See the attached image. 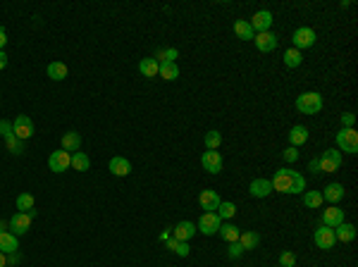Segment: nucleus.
Here are the masks:
<instances>
[{"instance_id": "nucleus-1", "label": "nucleus", "mask_w": 358, "mask_h": 267, "mask_svg": "<svg viewBox=\"0 0 358 267\" xmlns=\"http://www.w3.org/2000/svg\"><path fill=\"white\" fill-rule=\"evenodd\" d=\"M272 184V191H280V193H303L306 191V179H303L301 172L296 170H282L275 172V177L270 179Z\"/></svg>"}, {"instance_id": "nucleus-2", "label": "nucleus", "mask_w": 358, "mask_h": 267, "mask_svg": "<svg viewBox=\"0 0 358 267\" xmlns=\"http://www.w3.org/2000/svg\"><path fill=\"white\" fill-rule=\"evenodd\" d=\"M296 110L303 115H317L323 110V96L315 93V91H308V93H301L296 98Z\"/></svg>"}, {"instance_id": "nucleus-3", "label": "nucleus", "mask_w": 358, "mask_h": 267, "mask_svg": "<svg viewBox=\"0 0 358 267\" xmlns=\"http://www.w3.org/2000/svg\"><path fill=\"white\" fill-rule=\"evenodd\" d=\"M337 146L344 153H349V155H356V153H358V134H356V129H344V127H342V131L337 134Z\"/></svg>"}, {"instance_id": "nucleus-4", "label": "nucleus", "mask_w": 358, "mask_h": 267, "mask_svg": "<svg viewBox=\"0 0 358 267\" xmlns=\"http://www.w3.org/2000/svg\"><path fill=\"white\" fill-rule=\"evenodd\" d=\"M12 131L19 141H27V138L34 136V119L29 115H17L12 122Z\"/></svg>"}, {"instance_id": "nucleus-5", "label": "nucleus", "mask_w": 358, "mask_h": 267, "mask_svg": "<svg viewBox=\"0 0 358 267\" xmlns=\"http://www.w3.org/2000/svg\"><path fill=\"white\" fill-rule=\"evenodd\" d=\"M342 153L337 151V148H327V151L320 155V172H337L339 167H342Z\"/></svg>"}, {"instance_id": "nucleus-6", "label": "nucleus", "mask_w": 358, "mask_h": 267, "mask_svg": "<svg viewBox=\"0 0 358 267\" xmlns=\"http://www.w3.org/2000/svg\"><path fill=\"white\" fill-rule=\"evenodd\" d=\"M48 167H50V172H67L69 167H72V153H67V151H55V153H50V158H48Z\"/></svg>"}, {"instance_id": "nucleus-7", "label": "nucleus", "mask_w": 358, "mask_h": 267, "mask_svg": "<svg viewBox=\"0 0 358 267\" xmlns=\"http://www.w3.org/2000/svg\"><path fill=\"white\" fill-rule=\"evenodd\" d=\"M220 224H222V219L217 217V213H203L196 229H198L201 234H206V236H213V234H217Z\"/></svg>"}, {"instance_id": "nucleus-8", "label": "nucleus", "mask_w": 358, "mask_h": 267, "mask_svg": "<svg viewBox=\"0 0 358 267\" xmlns=\"http://www.w3.org/2000/svg\"><path fill=\"white\" fill-rule=\"evenodd\" d=\"M291 41H294V48L296 50H303V48H310V46H315V31L308 27H301L294 31L291 36Z\"/></svg>"}, {"instance_id": "nucleus-9", "label": "nucleus", "mask_w": 358, "mask_h": 267, "mask_svg": "<svg viewBox=\"0 0 358 267\" xmlns=\"http://www.w3.org/2000/svg\"><path fill=\"white\" fill-rule=\"evenodd\" d=\"M313 241H315L317 248H323V251H330L334 243H337V239H334V229H330V227H320V229H315V234H313Z\"/></svg>"}, {"instance_id": "nucleus-10", "label": "nucleus", "mask_w": 358, "mask_h": 267, "mask_svg": "<svg viewBox=\"0 0 358 267\" xmlns=\"http://www.w3.org/2000/svg\"><path fill=\"white\" fill-rule=\"evenodd\" d=\"M201 165H203V170L210 172V174H220L222 172V155L217 151H206L201 155Z\"/></svg>"}, {"instance_id": "nucleus-11", "label": "nucleus", "mask_w": 358, "mask_h": 267, "mask_svg": "<svg viewBox=\"0 0 358 267\" xmlns=\"http://www.w3.org/2000/svg\"><path fill=\"white\" fill-rule=\"evenodd\" d=\"M248 24H251V29L258 31V34L270 31V27H272V12H268V10H258V12L253 14V19L248 22Z\"/></svg>"}, {"instance_id": "nucleus-12", "label": "nucleus", "mask_w": 358, "mask_h": 267, "mask_svg": "<svg viewBox=\"0 0 358 267\" xmlns=\"http://www.w3.org/2000/svg\"><path fill=\"white\" fill-rule=\"evenodd\" d=\"M198 203H201V208L206 210V213H215L217 208H220V196H217V191H213V189H206V191H201V196H198Z\"/></svg>"}, {"instance_id": "nucleus-13", "label": "nucleus", "mask_w": 358, "mask_h": 267, "mask_svg": "<svg viewBox=\"0 0 358 267\" xmlns=\"http://www.w3.org/2000/svg\"><path fill=\"white\" fill-rule=\"evenodd\" d=\"M255 41V48L261 50V53H272L277 48V36L272 31H263V34H255L253 36Z\"/></svg>"}, {"instance_id": "nucleus-14", "label": "nucleus", "mask_w": 358, "mask_h": 267, "mask_svg": "<svg viewBox=\"0 0 358 267\" xmlns=\"http://www.w3.org/2000/svg\"><path fill=\"white\" fill-rule=\"evenodd\" d=\"M7 227H10V232H12L14 236H24V234L29 232V227H31V219L27 217V213H17L10 222H7Z\"/></svg>"}, {"instance_id": "nucleus-15", "label": "nucleus", "mask_w": 358, "mask_h": 267, "mask_svg": "<svg viewBox=\"0 0 358 267\" xmlns=\"http://www.w3.org/2000/svg\"><path fill=\"white\" fill-rule=\"evenodd\" d=\"M248 193H251L253 198H268L270 193H272V184H270V179H253L251 186H248Z\"/></svg>"}, {"instance_id": "nucleus-16", "label": "nucleus", "mask_w": 358, "mask_h": 267, "mask_svg": "<svg viewBox=\"0 0 358 267\" xmlns=\"http://www.w3.org/2000/svg\"><path fill=\"white\" fill-rule=\"evenodd\" d=\"M344 222V210L337 206H330L327 210L323 213V224L325 227H330V229H334V227H339Z\"/></svg>"}, {"instance_id": "nucleus-17", "label": "nucleus", "mask_w": 358, "mask_h": 267, "mask_svg": "<svg viewBox=\"0 0 358 267\" xmlns=\"http://www.w3.org/2000/svg\"><path fill=\"white\" fill-rule=\"evenodd\" d=\"M196 232H198V229H196V224H191V222H179V224H174V229H172V239H177V241H191Z\"/></svg>"}, {"instance_id": "nucleus-18", "label": "nucleus", "mask_w": 358, "mask_h": 267, "mask_svg": "<svg viewBox=\"0 0 358 267\" xmlns=\"http://www.w3.org/2000/svg\"><path fill=\"white\" fill-rule=\"evenodd\" d=\"M334 239L342 241V243H349V241L356 239V227L351 222H342L339 227H334Z\"/></svg>"}, {"instance_id": "nucleus-19", "label": "nucleus", "mask_w": 358, "mask_h": 267, "mask_svg": "<svg viewBox=\"0 0 358 267\" xmlns=\"http://www.w3.org/2000/svg\"><path fill=\"white\" fill-rule=\"evenodd\" d=\"M17 248H19V243H17V236L12 232L0 234V253H17Z\"/></svg>"}, {"instance_id": "nucleus-20", "label": "nucleus", "mask_w": 358, "mask_h": 267, "mask_svg": "<svg viewBox=\"0 0 358 267\" xmlns=\"http://www.w3.org/2000/svg\"><path fill=\"white\" fill-rule=\"evenodd\" d=\"M79 146H82V134H76V131H67V134H62V151L76 153V151H79Z\"/></svg>"}, {"instance_id": "nucleus-21", "label": "nucleus", "mask_w": 358, "mask_h": 267, "mask_svg": "<svg viewBox=\"0 0 358 267\" xmlns=\"http://www.w3.org/2000/svg\"><path fill=\"white\" fill-rule=\"evenodd\" d=\"M234 34H236V38H241V41H253L255 31L251 29L248 19H236L234 22Z\"/></svg>"}, {"instance_id": "nucleus-22", "label": "nucleus", "mask_w": 358, "mask_h": 267, "mask_svg": "<svg viewBox=\"0 0 358 267\" xmlns=\"http://www.w3.org/2000/svg\"><path fill=\"white\" fill-rule=\"evenodd\" d=\"M342 198H344V186L342 184H327L325 186L323 200H330L332 206H334V203H339Z\"/></svg>"}, {"instance_id": "nucleus-23", "label": "nucleus", "mask_w": 358, "mask_h": 267, "mask_svg": "<svg viewBox=\"0 0 358 267\" xmlns=\"http://www.w3.org/2000/svg\"><path fill=\"white\" fill-rule=\"evenodd\" d=\"M110 172L115 177H127L131 172V162L127 158H112L110 160Z\"/></svg>"}, {"instance_id": "nucleus-24", "label": "nucleus", "mask_w": 358, "mask_h": 267, "mask_svg": "<svg viewBox=\"0 0 358 267\" xmlns=\"http://www.w3.org/2000/svg\"><path fill=\"white\" fill-rule=\"evenodd\" d=\"M217 234H220L222 239L227 241V243H234V241H239V227H234L232 222H225V224H220V229H217Z\"/></svg>"}, {"instance_id": "nucleus-25", "label": "nucleus", "mask_w": 358, "mask_h": 267, "mask_svg": "<svg viewBox=\"0 0 358 267\" xmlns=\"http://www.w3.org/2000/svg\"><path fill=\"white\" fill-rule=\"evenodd\" d=\"M158 69H160V65L153 57H144V60L138 62V72L144 76H148V79H153V76H158Z\"/></svg>"}, {"instance_id": "nucleus-26", "label": "nucleus", "mask_w": 358, "mask_h": 267, "mask_svg": "<svg viewBox=\"0 0 358 267\" xmlns=\"http://www.w3.org/2000/svg\"><path fill=\"white\" fill-rule=\"evenodd\" d=\"M239 243H241L244 251H253V248L261 243V236H258L255 232H241L239 234Z\"/></svg>"}, {"instance_id": "nucleus-27", "label": "nucleus", "mask_w": 358, "mask_h": 267, "mask_svg": "<svg viewBox=\"0 0 358 267\" xmlns=\"http://www.w3.org/2000/svg\"><path fill=\"white\" fill-rule=\"evenodd\" d=\"M48 76L53 79V81L67 79V65H65V62H50L48 65Z\"/></svg>"}, {"instance_id": "nucleus-28", "label": "nucleus", "mask_w": 358, "mask_h": 267, "mask_svg": "<svg viewBox=\"0 0 358 267\" xmlns=\"http://www.w3.org/2000/svg\"><path fill=\"white\" fill-rule=\"evenodd\" d=\"M167 248L177 253L179 258H186V255L191 253V248H189V241H177V239H167Z\"/></svg>"}, {"instance_id": "nucleus-29", "label": "nucleus", "mask_w": 358, "mask_h": 267, "mask_svg": "<svg viewBox=\"0 0 358 267\" xmlns=\"http://www.w3.org/2000/svg\"><path fill=\"white\" fill-rule=\"evenodd\" d=\"M289 141L294 148H296V146H303L308 141V129H306V127H294V129L289 131Z\"/></svg>"}, {"instance_id": "nucleus-30", "label": "nucleus", "mask_w": 358, "mask_h": 267, "mask_svg": "<svg viewBox=\"0 0 358 267\" xmlns=\"http://www.w3.org/2000/svg\"><path fill=\"white\" fill-rule=\"evenodd\" d=\"M158 74L163 76V79H167V81H174V79L179 76V67L174 65V62H163L160 69H158Z\"/></svg>"}, {"instance_id": "nucleus-31", "label": "nucleus", "mask_w": 358, "mask_h": 267, "mask_svg": "<svg viewBox=\"0 0 358 267\" xmlns=\"http://www.w3.org/2000/svg\"><path fill=\"white\" fill-rule=\"evenodd\" d=\"M72 167H74L76 172H86L91 167V160H89V155L86 153H72Z\"/></svg>"}, {"instance_id": "nucleus-32", "label": "nucleus", "mask_w": 358, "mask_h": 267, "mask_svg": "<svg viewBox=\"0 0 358 267\" xmlns=\"http://www.w3.org/2000/svg\"><path fill=\"white\" fill-rule=\"evenodd\" d=\"M303 62V55H301V50H296V48H289L287 50V53H284V65H287V67H299V65H301Z\"/></svg>"}, {"instance_id": "nucleus-33", "label": "nucleus", "mask_w": 358, "mask_h": 267, "mask_svg": "<svg viewBox=\"0 0 358 267\" xmlns=\"http://www.w3.org/2000/svg\"><path fill=\"white\" fill-rule=\"evenodd\" d=\"M303 203H306L308 208H320L325 203L323 193L320 191H303Z\"/></svg>"}, {"instance_id": "nucleus-34", "label": "nucleus", "mask_w": 358, "mask_h": 267, "mask_svg": "<svg viewBox=\"0 0 358 267\" xmlns=\"http://www.w3.org/2000/svg\"><path fill=\"white\" fill-rule=\"evenodd\" d=\"M34 208V196L31 193H19L17 196V213H29Z\"/></svg>"}, {"instance_id": "nucleus-35", "label": "nucleus", "mask_w": 358, "mask_h": 267, "mask_svg": "<svg viewBox=\"0 0 358 267\" xmlns=\"http://www.w3.org/2000/svg\"><path fill=\"white\" fill-rule=\"evenodd\" d=\"M203 141H206V148H208V151H217V148H220V143H222V134L213 129V131H208Z\"/></svg>"}, {"instance_id": "nucleus-36", "label": "nucleus", "mask_w": 358, "mask_h": 267, "mask_svg": "<svg viewBox=\"0 0 358 267\" xmlns=\"http://www.w3.org/2000/svg\"><path fill=\"white\" fill-rule=\"evenodd\" d=\"M177 55H179L177 48H165V50H158L153 60L158 62V65H163V62H174V60H177Z\"/></svg>"}, {"instance_id": "nucleus-37", "label": "nucleus", "mask_w": 358, "mask_h": 267, "mask_svg": "<svg viewBox=\"0 0 358 267\" xmlns=\"http://www.w3.org/2000/svg\"><path fill=\"white\" fill-rule=\"evenodd\" d=\"M236 215V206L234 203H220V208H217V217L220 219H232Z\"/></svg>"}, {"instance_id": "nucleus-38", "label": "nucleus", "mask_w": 358, "mask_h": 267, "mask_svg": "<svg viewBox=\"0 0 358 267\" xmlns=\"http://www.w3.org/2000/svg\"><path fill=\"white\" fill-rule=\"evenodd\" d=\"M5 146H7V151L12 153V155H22V153H24V141H19L17 136L5 138Z\"/></svg>"}, {"instance_id": "nucleus-39", "label": "nucleus", "mask_w": 358, "mask_h": 267, "mask_svg": "<svg viewBox=\"0 0 358 267\" xmlns=\"http://www.w3.org/2000/svg\"><path fill=\"white\" fill-rule=\"evenodd\" d=\"M294 265H296V255L291 253V251H284L280 255V267H294Z\"/></svg>"}, {"instance_id": "nucleus-40", "label": "nucleus", "mask_w": 358, "mask_h": 267, "mask_svg": "<svg viewBox=\"0 0 358 267\" xmlns=\"http://www.w3.org/2000/svg\"><path fill=\"white\" fill-rule=\"evenodd\" d=\"M227 255L232 258V260H236V258H241L244 255V248H241V243L239 241H234V243H229V251H227Z\"/></svg>"}, {"instance_id": "nucleus-41", "label": "nucleus", "mask_w": 358, "mask_h": 267, "mask_svg": "<svg viewBox=\"0 0 358 267\" xmlns=\"http://www.w3.org/2000/svg\"><path fill=\"white\" fill-rule=\"evenodd\" d=\"M0 136H3V138H10V136H14V131H12V122H7V119H0Z\"/></svg>"}, {"instance_id": "nucleus-42", "label": "nucleus", "mask_w": 358, "mask_h": 267, "mask_svg": "<svg viewBox=\"0 0 358 267\" xmlns=\"http://www.w3.org/2000/svg\"><path fill=\"white\" fill-rule=\"evenodd\" d=\"M353 124H356V115L353 112H344L342 115V127L344 129H353Z\"/></svg>"}, {"instance_id": "nucleus-43", "label": "nucleus", "mask_w": 358, "mask_h": 267, "mask_svg": "<svg viewBox=\"0 0 358 267\" xmlns=\"http://www.w3.org/2000/svg\"><path fill=\"white\" fill-rule=\"evenodd\" d=\"M282 158L287 160V162H296V160H299V151L291 146V148H287V151L282 153Z\"/></svg>"}, {"instance_id": "nucleus-44", "label": "nucleus", "mask_w": 358, "mask_h": 267, "mask_svg": "<svg viewBox=\"0 0 358 267\" xmlns=\"http://www.w3.org/2000/svg\"><path fill=\"white\" fill-rule=\"evenodd\" d=\"M5 65H7V55L5 50H0V69H5Z\"/></svg>"}, {"instance_id": "nucleus-45", "label": "nucleus", "mask_w": 358, "mask_h": 267, "mask_svg": "<svg viewBox=\"0 0 358 267\" xmlns=\"http://www.w3.org/2000/svg\"><path fill=\"white\" fill-rule=\"evenodd\" d=\"M5 43H7V36H5V31L0 29V50L5 48Z\"/></svg>"}, {"instance_id": "nucleus-46", "label": "nucleus", "mask_w": 358, "mask_h": 267, "mask_svg": "<svg viewBox=\"0 0 358 267\" xmlns=\"http://www.w3.org/2000/svg\"><path fill=\"white\" fill-rule=\"evenodd\" d=\"M308 167H310V172H315V174L320 172V162H317V160H313V162H310Z\"/></svg>"}, {"instance_id": "nucleus-47", "label": "nucleus", "mask_w": 358, "mask_h": 267, "mask_svg": "<svg viewBox=\"0 0 358 267\" xmlns=\"http://www.w3.org/2000/svg\"><path fill=\"white\" fill-rule=\"evenodd\" d=\"M27 217L29 219H36V217H38V210H36V208H31V210L27 213Z\"/></svg>"}, {"instance_id": "nucleus-48", "label": "nucleus", "mask_w": 358, "mask_h": 267, "mask_svg": "<svg viewBox=\"0 0 358 267\" xmlns=\"http://www.w3.org/2000/svg\"><path fill=\"white\" fill-rule=\"evenodd\" d=\"M7 262H19V255H17V253H10V260H7Z\"/></svg>"}, {"instance_id": "nucleus-49", "label": "nucleus", "mask_w": 358, "mask_h": 267, "mask_svg": "<svg viewBox=\"0 0 358 267\" xmlns=\"http://www.w3.org/2000/svg\"><path fill=\"white\" fill-rule=\"evenodd\" d=\"M160 239H163V241H167V239H170V229H165V232L160 234Z\"/></svg>"}, {"instance_id": "nucleus-50", "label": "nucleus", "mask_w": 358, "mask_h": 267, "mask_svg": "<svg viewBox=\"0 0 358 267\" xmlns=\"http://www.w3.org/2000/svg\"><path fill=\"white\" fill-rule=\"evenodd\" d=\"M7 265V258H5V253H0V267H5Z\"/></svg>"}, {"instance_id": "nucleus-51", "label": "nucleus", "mask_w": 358, "mask_h": 267, "mask_svg": "<svg viewBox=\"0 0 358 267\" xmlns=\"http://www.w3.org/2000/svg\"><path fill=\"white\" fill-rule=\"evenodd\" d=\"M5 229H7V222H3V219H0V234L5 232Z\"/></svg>"}]
</instances>
